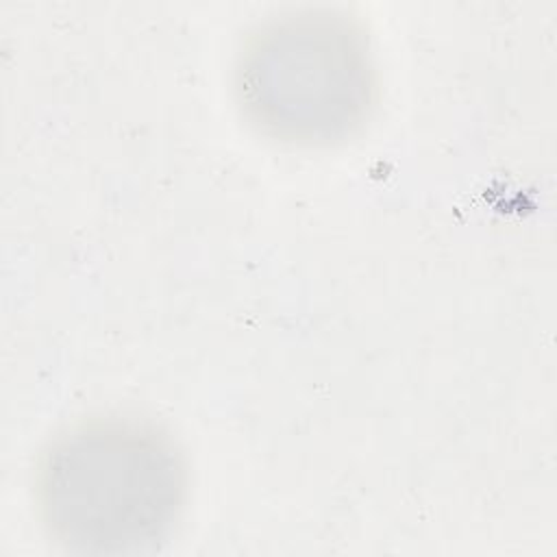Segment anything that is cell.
I'll return each instance as SVG.
<instances>
[{"instance_id":"obj_1","label":"cell","mask_w":557,"mask_h":557,"mask_svg":"<svg viewBox=\"0 0 557 557\" xmlns=\"http://www.w3.org/2000/svg\"><path fill=\"white\" fill-rule=\"evenodd\" d=\"M35 496L48 535L76 553H139L176 527L187 466L174 440L135 418H91L44 448Z\"/></svg>"},{"instance_id":"obj_2","label":"cell","mask_w":557,"mask_h":557,"mask_svg":"<svg viewBox=\"0 0 557 557\" xmlns=\"http://www.w3.org/2000/svg\"><path fill=\"white\" fill-rule=\"evenodd\" d=\"M363 30L335 11H296L259 26L235 65V96L263 135L322 146L352 135L374 104Z\"/></svg>"}]
</instances>
